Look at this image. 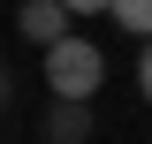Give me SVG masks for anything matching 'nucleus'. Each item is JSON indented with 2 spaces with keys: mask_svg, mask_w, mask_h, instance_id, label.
Here are the masks:
<instances>
[{
  "mask_svg": "<svg viewBox=\"0 0 152 144\" xmlns=\"http://www.w3.org/2000/svg\"><path fill=\"white\" fill-rule=\"evenodd\" d=\"M99 84H107V53H99L84 31L61 38L53 53H46V91H53V99H84V106H91V91H99Z\"/></svg>",
  "mask_w": 152,
  "mask_h": 144,
  "instance_id": "f257e3e1",
  "label": "nucleus"
},
{
  "mask_svg": "<svg viewBox=\"0 0 152 144\" xmlns=\"http://www.w3.org/2000/svg\"><path fill=\"white\" fill-rule=\"evenodd\" d=\"M15 38H23V46H38V53H53L61 38H76L69 0H23V8H15Z\"/></svg>",
  "mask_w": 152,
  "mask_h": 144,
  "instance_id": "f03ea898",
  "label": "nucleus"
},
{
  "mask_svg": "<svg viewBox=\"0 0 152 144\" xmlns=\"http://www.w3.org/2000/svg\"><path fill=\"white\" fill-rule=\"evenodd\" d=\"M46 144H91V106L84 99H53L46 106Z\"/></svg>",
  "mask_w": 152,
  "mask_h": 144,
  "instance_id": "7ed1b4c3",
  "label": "nucleus"
},
{
  "mask_svg": "<svg viewBox=\"0 0 152 144\" xmlns=\"http://www.w3.org/2000/svg\"><path fill=\"white\" fill-rule=\"evenodd\" d=\"M107 15L122 23V31H129V38H152V0H114Z\"/></svg>",
  "mask_w": 152,
  "mask_h": 144,
  "instance_id": "20e7f679",
  "label": "nucleus"
},
{
  "mask_svg": "<svg viewBox=\"0 0 152 144\" xmlns=\"http://www.w3.org/2000/svg\"><path fill=\"white\" fill-rule=\"evenodd\" d=\"M114 0H69V15H107Z\"/></svg>",
  "mask_w": 152,
  "mask_h": 144,
  "instance_id": "39448f33",
  "label": "nucleus"
},
{
  "mask_svg": "<svg viewBox=\"0 0 152 144\" xmlns=\"http://www.w3.org/2000/svg\"><path fill=\"white\" fill-rule=\"evenodd\" d=\"M137 91L152 99V46H145V61H137Z\"/></svg>",
  "mask_w": 152,
  "mask_h": 144,
  "instance_id": "423d86ee",
  "label": "nucleus"
},
{
  "mask_svg": "<svg viewBox=\"0 0 152 144\" xmlns=\"http://www.w3.org/2000/svg\"><path fill=\"white\" fill-rule=\"evenodd\" d=\"M8 91H15V84H8V68H0V106H8Z\"/></svg>",
  "mask_w": 152,
  "mask_h": 144,
  "instance_id": "0eeeda50",
  "label": "nucleus"
}]
</instances>
